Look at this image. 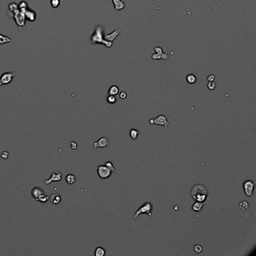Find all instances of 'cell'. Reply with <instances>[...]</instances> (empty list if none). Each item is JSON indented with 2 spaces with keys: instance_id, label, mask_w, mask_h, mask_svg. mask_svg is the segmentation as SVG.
Segmentation results:
<instances>
[{
  "instance_id": "6da1fadb",
  "label": "cell",
  "mask_w": 256,
  "mask_h": 256,
  "mask_svg": "<svg viewBox=\"0 0 256 256\" xmlns=\"http://www.w3.org/2000/svg\"><path fill=\"white\" fill-rule=\"evenodd\" d=\"M190 195L195 201H206L207 199L209 192L206 186L204 184L198 183L192 187L190 190Z\"/></svg>"
},
{
  "instance_id": "7a4b0ae2",
  "label": "cell",
  "mask_w": 256,
  "mask_h": 256,
  "mask_svg": "<svg viewBox=\"0 0 256 256\" xmlns=\"http://www.w3.org/2000/svg\"><path fill=\"white\" fill-rule=\"evenodd\" d=\"M91 41L93 44H103L106 46L107 47H110L113 44L110 41H107V40L104 39L103 37V30H102V27L101 26H98L96 27L95 32L93 33V36L91 38Z\"/></svg>"
},
{
  "instance_id": "3957f363",
  "label": "cell",
  "mask_w": 256,
  "mask_h": 256,
  "mask_svg": "<svg viewBox=\"0 0 256 256\" xmlns=\"http://www.w3.org/2000/svg\"><path fill=\"white\" fill-rule=\"evenodd\" d=\"M152 210H153V206H152V203L149 202V201H146L136 211L134 215V218L137 219L139 216L141 215V214H145V215H148L149 216H152Z\"/></svg>"
},
{
  "instance_id": "277c9868",
  "label": "cell",
  "mask_w": 256,
  "mask_h": 256,
  "mask_svg": "<svg viewBox=\"0 0 256 256\" xmlns=\"http://www.w3.org/2000/svg\"><path fill=\"white\" fill-rule=\"evenodd\" d=\"M149 122L150 125H162V126L165 127V128H168L170 125L169 122L168 121L167 117L165 115H159L157 117L154 118V119H150L149 120Z\"/></svg>"
},
{
  "instance_id": "5b68a950",
  "label": "cell",
  "mask_w": 256,
  "mask_h": 256,
  "mask_svg": "<svg viewBox=\"0 0 256 256\" xmlns=\"http://www.w3.org/2000/svg\"><path fill=\"white\" fill-rule=\"evenodd\" d=\"M98 176L102 180H106L111 176L112 171L106 165H99L96 168Z\"/></svg>"
},
{
  "instance_id": "8992f818",
  "label": "cell",
  "mask_w": 256,
  "mask_h": 256,
  "mask_svg": "<svg viewBox=\"0 0 256 256\" xmlns=\"http://www.w3.org/2000/svg\"><path fill=\"white\" fill-rule=\"evenodd\" d=\"M243 188L244 193L248 197H252L254 193L255 183L251 180H247L243 183Z\"/></svg>"
},
{
  "instance_id": "52a82bcc",
  "label": "cell",
  "mask_w": 256,
  "mask_h": 256,
  "mask_svg": "<svg viewBox=\"0 0 256 256\" xmlns=\"http://www.w3.org/2000/svg\"><path fill=\"white\" fill-rule=\"evenodd\" d=\"M14 18L18 26H23L25 25L26 17H25L24 13L20 11L19 9L14 12Z\"/></svg>"
},
{
  "instance_id": "ba28073f",
  "label": "cell",
  "mask_w": 256,
  "mask_h": 256,
  "mask_svg": "<svg viewBox=\"0 0 256 256\" xmlns=\"http://www.w3.org/2000/svg\"><path fill=\"white\" fill-rule=\"evenodd\" d=\"M110 146V141H109L108 139L106 137H101L99 140L96 142H93L92 143V146L93 147V149H96V148H106L107 146Z\"/></svg>"
},
{
  "instance_id": "9c48e42d",
  "label": "cell",
  "mask_w": 256,
  "mask_h": 256,
  "mask_svg": "<svg viewBox=\"0 0 256 256\" xmlns=\"http://www.w3.org/2000/svg\"><path fill=\"white\" fill-rule=\"evenodd\" d=\"M15 76V74L11 72H5L0 78V86L3 84H9L12 81L13 78Z\"/></svg>"
},
{
  "instance_id": "30bf717a",
  "label": "cell",
  "mask_w": 256,
  "mask_h": 256,
  "mask_svg": "<svg viewBox=\"0 0 256 256\" xmlns=\"http://www.w3.org/2000/svg\"><path fill=\"white\" fill-rule=\"evenodd\" d=\"M62 180V174L59 171L57 172H53L51 174V177L47 180H44V184L49 185L52 182H59Z\"/></svg>"
},
{
  "instance_id": "8fae6325",
  "label": "cell",
  "mask_w": 256,
  "mask_h": 256,
  "mask_svg": "<svg viewBox=\"0 0 256 256\" xmlns=\"http://www.w3.org/2000/svg\"><path fill=\"white\" fill-rule=\"evenodd\" d=\"M155 51L156 52V54H153L152 56V59L153 60H159V59H162V60H166L168 58V54H164L162 52V49L159 47H156L154 48Z\"/></svg>"
},
{
  "instance_id": "7c38bea8",
  "label": "cell",
  "mask_w": 256,
  "mask_h": 256,
  "mask_svg": "<svg viewBox=\"0 0 256 256\" xmlns=\"http://www.w3.org/2000/svg\"><path fill=\"white\" fill-rule=\"evenodd\" d=\"M207 203H208L207 201H203V202H201V201H195V202L192 204V211H194V212H197V213L201 212L202 208L204 207V205H205L206 204H207Z\"/></svg>"
},
{
  "instance_id": "4fadbf2b",
  "label": "cell",
  "mask_w": 256,
  "mask_h": 256,
  "mask_svg": "<svg viewBox=\"0 0 256 256\" xmlns=\"http://www.w3.org/2000/svg\"><path fill=\"white\" fill-rule=\"evenodd\" d=\"M120 32H121V29H119V28H117V29H115L112 33L108 34V35H106L104 37V38L105 40H107V41L112 42V41H114V40L116 39V37L120 34Z\"/></svg>"
},
{
  "instance_id": "5bb4252c",
  "label": "cell",
  "mask_w": 256,
  "mask_h": 256,
  "mask_svg": "<svg viewBox=\"0 0 256 256\" xmlns=\"http://www.w3.org/2000/svg\"><path fill=\"white\" fill-rule=\"evenodd\" d=\"M49 200H50V201L53 204H56V205H57V204H59L61 202L62 198L58 193L54 192L49 197Z\"/></svg>"
},
{
  "instance_id": "9a60e30c",
  "label": "cell",
  "mask_w": 256,
  "mask_h": 256,
  "mask_svg": "<svg viewBox=\"0 0 256 256\" xmlns=\"http://www.w3.org/2000/svg\"><path fill=\"white\" fill-rule=\"evenodd\" d=\"M113 5H114V9L116 11H121L124 9L125 7V4L122 2V0H112Z\"/></svg>"
},
{
  "instance_id": "2e32d148",
  "label": "cell",
  "mask_w": 256,
  "mask_h": 256,
  "mask_svg": "<svg viewBox=\"0 0 256 256\" xmlns=\"http://www.w3.org/2000/svg\"><path fill=\"white\" fill-rule=\"evenodd\" d=\"M42 193H44V191L40 187H34L31 191V195H32V198L35 200H36L38 197Z\"/></svg>"
},
{
  "instance_id": "e0dca14e",
  "label": "cell",
  "mask_w": 256,
  "mask_h": 256,
  "mask_svg": "<svg viewBox=\"0 0 256 256\" xmlns=\"http://www.w3.org/2000/svg\"><path fill=\"white\" fill-rule=\"evenodd\" d=\"M23 13H24L25 17H26V19H28L29 20H30V21H34V20H35L36 14H35V13L33 11H32V10H29L27 8Z\"/></svg>"
},
{
  "instance_id": "ac0fdd59",
  "label": "cell",
  "mask_w": 256,
  "mask_h": 256,
  "mask_svg": "<svg viewBox=\"0 0 256 256\" xmlns=\"http://www.w3.org/2000/svg\"><path fill=\"white\" fill-rule=\"evenodd\" d=\"M119 93V89L117 86H111L108 90V95H112V96H118Z\"/></svg>"
},
{
  "instance_id": "d6986e66",
  "label": "cell",
  "mask_w": 256,
  "mask_h": 256,
  "mask_svg": "<svg viewBox=\"0 0 256 256\" xmlns=\"http://www.w3.org/2000/svg\"><path fill=\"white\" fill-rule=\"evenodd\" d=\"M66 181L68 184L72 185L76 182V177L74 174H68L66 177Z\"/></svg>"
},
{
  "instance_id": "ffe728a7",
  "label": "cell",
  "mask_w": 256,
  "mask_h": 256,
  "mask_svg": "<svg viewBox=\"0 0 256 256\" xmlns=\"http://www.w3.org/2000/svg\"><path fill=\"white\" fill-rule=\"evenodd\" d=\"M35 201H39V202L41 203H46L49 201V196L47 195H46V193L44 192V193H42L41 195H40Z\"/></svg>"
},
{
  "instance_id": "44dd1931",
  "label": "cell",
  "mask_w": 256,
  "mask_h": 256,
  "mask_svg": "<svg viewBox=\"0 0 256 256\" xmlns=\"http://www.w3.org/2000/svg\"><path fill=\"white\" fill-rule=\"evenodd\" d=\"M139 134H140V131L137 129H135V128H132V129L130 130L129 131L130 137H131L132 140H136V139L138 137Z\"/></svg>"
},
{
  "instance_id": "7402d4cb",
  "label": "cell",
  "mask_w": 256,
  "mask_h": 256,
  "mask_svg": "<svg viewBox=\"0 0 256 256\" xmlns=\"http://www.w3.org/2000/svg\"><path fill=\"white\" fill-rule=\"evenodd\" d=\"M107 103L110 104H115L117 102V98L116 96H112V95H108L107 97Z\"/></svg>"
},
{
  "instance_id": "603a6c76",
  "label": "cell",
  "mask_w": 256,
  "mask_h": 256,
  "mask_svg": "<svg viewBox=\"0 0 256 256\" xmlns=\"http://www.w3.org/2000/svg\"><path fill=\"white\" fill-rule=\"evenodd\" d=\"M105 253V250L102 247H97L95 250V255L96 256H104Z\"/></svg>"
},
{
  "instance_id": "cb8c5ba5",
  "label": "cell",
  "mask_w": 256,
  "mask_h": 256,
  "mask_svg": "<svg viewBox=\"0 0 256 256\" xmlns=\"http://www.w3.org/2000/svg\"><path fill=\"white\" fill-rule=\"evenodd\" d=\"M186 81L189 84H194L197 81V78L194 75H189L186 77Z\"/></svg>"
},
{
  "instance_id": "d4e9b609",
  "label": "cell",
  "mask_w": 256,
  "mask_h": 256,
  "mask_svg": "<svg viewBox=\"0 0 256 256\" xmlns=\"http://www.w3.org/2000/svg\"><path fill=\"white\" fill-rule=\"evenodd\" d=\"M13 41V40L11 38H8V37L4 36L2 35H0V44H6V43H9Z\"/></svg>"
},
{
  "instance_id": "484cf974",
  "label": "cell",
  "mask_w": 256,
  "mask_h": 256,
  "mask_svg": "<svg viewBox=\"0 0 256 256\" xmlns=\"http://www.w3.org/2000/svg\"><path fill=\"white\" fill-rule=\"evenodd\" d=\"M104 165H106V166L107 167V168H109V169L110 170V171H112V172H116V173H120V171H117V170L116 169V168H114V166H113V164L111 162H110V161H108V162H106L105 164H104Z\"/></svg>"
},
{
  "instance_id": "4316f807",
  "label": "cell",
  "mask_w": 256,
  "mask_h": 256,
  "mask_svg": "<svg viewBox=\"0 0 256 256\" xmlns=\"http://www.w3.org/2000/svg\"><path fill=\"white\" fill-rule=\"evenodd\" d=\"M18 8L20 11L24 12V11L27 9V4H26L24 1H23V2H21L20 4H19Z\"/></svg>"
},
{
  "instance_id": "83f0119b",
  "label": "cell",
  "mask_w": 256,
  "mask_h": 256,
  "mask_svg": "<svg viewBox=\"0 0 256 256\" xmlns=\"http://www.w3.org/2000/svg\"><path fill=\"white\" fill-rule=\"evenodd\" d=\"M239 207L240 208V209L242 210H244L247 209V208L249 207L248 202H247L246 201H241V202L239 204Z\"/></svg>"
},
{
  "instance_id": "f1b7e54d",
  "label": "cell",
  "mask_w": 256,
  "mask_h": 256,
  "mask_svg": "<svg viewBox=\"0 0 256 256\" xmlns=\"http://www.w3.org/2000/svg\"><path fill=\"white\" fill-rule=\"evenodd\" d=\"M8 8H9L10 11H11V12L14 13V11H16L17 10H18V5H17L16 3H11L9 5H8Z\"/></svg>"
},
{
  "instance_id": "f546056e",
  "label": "cell",
  "mask_w": 256,
  "mask_h": 256,
  "mask_svg": "<svg viewBox=\"0 0 256 256\" xmlns=\"http://www.w3.org/2000/svg\"><path fill=\"white\" fill-rule=\"evenodd\" d=\"M50 4L53 8H58L60 5V0H50Z\"/></svg>"
},
{
  "instance_id": "4dcf8cb0",
  "label": "cell",
  "mask_w": 256,
  "mask_h": 256,
  "mask_svg": "<svg viewBox=\"0 0 256 256\" xmlns=\"http://www.w3.org/2000/svg\"><path fill=\"white\" fill-rule=\"evenodd\" d=\"M194 251L196 253H201L203 251V247L201 245H195L194 246Z\"/></svg>"
},
{
  "instance_id": "1f68e13d",
  "label": "cell",
  "mask_w": 256,
  "mask_h": 256,
  "mask_svg": "<svg viewBox=\"0 0 256 256\" xmlns=\"http://www.w3.org/2000/svg\"><path fill=\"white\" fill-rule=\"evenodd\" d=\"M216 87V84L213 82V81H212V82H209L207 84V88L209 89L210 90H215Z\"/></svg>"
},
{
  "instance_id": "d6a6232c",
  "label": "cell",
  "mask_w": 256,
  "mask_h": 256,
  "mask_svg": "<svg viewBox=\"0 0 256 256\" xmlns=\"http://www.w3.org/2000/svg\"><path fill=\"white\" fill-rule=\"evenodd\" d=\"M8 156H9V153H8V152H7V151H4V152H2V154H1V157L4 159H8Z\"/></svg>"
},
{
  "instance_id": "836d02e7",
  "label": "cell",
  "mask_w": 256,
  "mask_h": 256,
  "mask_svg": "<svg viewBox=\"0 0 256 256\" xmlns=\"http://www.w3.org/2000/svg\"><path fill=\"white\" fill-rule=\"evenodd\" d=\"M119 97L121 99H125L127 97V94L125 92H121V93H119Z\"/></svg>"
},
{
  "instance_id": "e575fe53",
  "label": "cell",
  "mask_w": 256,
  "mask_h": 256,
  "mask_svg": "<svg viewBox=\"0 0 256 256\" xmlns=\"http://www.w3.org/2000/svg\"><path fill=\"white\" fill-rule=\"evenodd\" d=\"M70 146L72 149H76L77 148H78V143L75 141H72L70 143Z\"/></svg>"
},
{
  "instance_id": "d590c367",
  "label": "cell",
  "mask_w": 256,
  "mask_h": 256,
  "mask_svg": "<svg viewBox=\"0 0 256 256\" xmlns=\"http://www.w3.org/2000/svg\"><path fill=\"white\" fill-rule=\"evenodd\" d=\"M214 80H215V76L213 75H210L207 77V81H209V82L214 81Z\"/></svg>"
},
{
  "instance_id": "8d00e7d4",
  "label": "cell",
  "mask_w": 256,
  "mask_h": 256,
  "mask_svg": "<svg viewBox=\"0 0 256 256\" xmlns=\"http://www.w3.org/2000/svg\"><path fill=\"white\" fill-rule=\"evenodd\" d=\"M174 210H179V206L174 207Z\"/></svg>"
}]
</instances>
